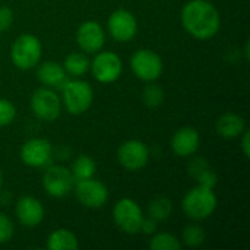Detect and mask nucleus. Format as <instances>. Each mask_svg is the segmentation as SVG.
<instances>
[{
    "label": "nucleus",
    "mask_w": 250,
    "mask_h": 250,
    "mask_svg": "<svg viewBox=\"0 0 250 250\" xmlns=\"http://www.w3.org/2000/svg\"><path fill=\"white\" fill-rule=\"evenodd\" d=\"M180 19L186 32L196 40L212 38L221 25L218 10L207 0H190L186 3L182 9Z\"/></svg>",
    "instance_id": "1"
},
{
    "label": "nucleus",
    "mask_w": 250,
    "mask_h": 250,
    "mask_svg": "<svg viewBox=\"0 0 250 250\" xmlns=\"http://www.w3.org/2000/svg\"><path fill=\"white\" fill-rule=\"evenodd\" d=\"M182 209L188 218L202 221L209 218L217 209V196L212 188L198 185L190 189L182 202Z\"/></svg>",
    "instance_id": "2"
},
{
    "label": "nucleus",
    "mask_w": 250,
    "mask_h": 250,
    "mask_svg": "<svg viewBox=\"0 0 250 250\" xmlns=\"http://www.w3.org/2000/svg\"><path fill=\"white\" fill-rule=\"evenodd\" d=\"M41 54H42L41 41L32 34L19 35L13 41L10 48L12 63L21 70H28L35 67L41 60Z\"/></svg>",
    "instance_id": "3"
},
{
    "label": "nucleus",
    "mask_w": 250,
    "mask_h": 250,
    "mask_svg": "<svg viewBox=\"0 0 250 250\" xmlns=\"http://www.w3.org/2000/svg\"><path fill=\"white\" fill-rule=\"evenodd\" d=\"M60 89L63 94V104L67 113L79 116L91 107L94 100V91L88 82L81 79H67Z\"/></svg>",
    "instance_id": "4"
},
{
    "label": "nucleus",
    "mask_w": 250,
    "mask_h": 250,
    "mask_svg": "<svg viewBox=\"0 0 250 250\" xmlns=\"http://www.w3.org/2000/svg\"><path fill=\"white\" fill-rule=\"evenodd\" d=\"M113 218L119 230L126 234H136L141 231V226L145 217L138 202L130 198H123L116 202L113 208Z\"/></svg>",
    "instance_id": "5"
},
{
    "label": "nucleus",
    "mask_w": 250,
    "mask_h": 250,
    "mask_svg": "<svg viewBox=\"0 0 250 250\" xmlns=\"http://www.w3.org/2000/svg\"><path fill=\"white\" fill-rule=\"evenodd\" d=\"M130 67L138 79L144 82H154L163 73V60L155 51L142 48L135 51L132 56Z\"/></svg>",
    "instance_id": "6"
},
{
    "label": "nucleus",
    "mask_w": 250,
    "mask_h": 250,
    "mask_svg": "<svg viewBox=\"0 0 250 250\" xmlns=\"http://www.w3.org/2000/svg\"><path fill=\"white\" fill-rule=\"evenodd\" d=\"M31 110L42 122H54L62 111V100L51 88H38L31 97Z\"/></svg>",
    "instance_id": "7"
},
{
    "label": "nucleus",
    "mask_w": 250,
    "mask_h": 250,
    "mask_svg": "<svg viewBox=\"0 0 250 250\" xmlns=\"http://www.w3.org/2000/svg\"><path fill=\"white\" fill-rule=\"evenodd\" d=\"M42 186L47 195L53 198L67 196L75 186L72 171L63 166H50L42 176Z\"/></svg>",
    "instance_id": "8"
},
{
    "label": "nucleus",
    "mask_w": 250,
    "mask_h": 250,
    "mask_svg": "<svg viewBox=\"0 0 250 250\" xmlns=\"http://www.w3.org/2000/svg\"><path fill=\"white\" fill-rule=\"evenodd\" d=\"M75 196L86 208L97 209L103 208L108 201V190L104 183L94 177L75 182Z\"/></svg>",
    "instance_id": "9"
},
{
    "label": "nucleus",
    "mask_w": 250,
    "mask_h": 250,
    "mask_svg": "<svg viewBox=\"0 0 250 250\" xmlns=\"http://www.w3.org/2000/svg\"><path fill=\"white\" fill-rule=\"evenodd\" d=\"M94 78L101 83H111L117 81L122 75L123 64L122 59L113 51L98 53L91 63Z\"/></svg>",
    "instance_id": "10"
},
{
    "label": "nucleus",
    "mask_w": 250,
    "mask_h": 250,
    "mask_svg": "<svg viewBox=\"0 0 250 250\" xmlns=\"http://www.w3.org/2000/svg\"><path fill=\"white\" fill-rule=\"evenodd\" d=\"M117 160L122 167L129 171H138L148 164L149 149L148 146L138 139L126 141L117 149Z\"/></svg>",
    "instance_id": "11"
},
{
    "label": "nucleus",
    "mask_w": 250,
    "mask_h": 250,
    "mask_svg": "<svg viewBox=\"0 0 250 250\" xmlns=\"http://www.w3.org/2000/svg\"><path fill=\"white\" fill-rule=\"evenodd\" d=\"M108 32L110 35L120 42H127L130 41L136 32H138V22L136 18L133 16L132 12L126 9H119L114 10L107 22Z\"/></svg>",
    "instance_id": "12"
},
{
    "label": "nucleus",
    "mask_w": 250,
    "mask_h": 250,
    "mask_svg": "<svg viewBox=\"0 0 250 250\" xmlns=\"http://www.w3.org/2000/svg\"><path fill=\"white\" fill-rule=\"evenodd\" d=\"M76 42L79 48L88 54L100 51L105 42V34L103 26L95 21H86L81 23L76 31Z\"/></svg>",
    "instance_id": "13"
},
{
    "label": "nucleus",
    "mask_w": 250,
    "mask_h": 250,
    "mask_svg": "<svg viewBox=\"0 0 250 250\" xmlns=\"http://www.w3.org/2000/svg\"><path fill=\"white\" fill-rule=\"evenodd\" d=\"M21 158L29 167H44L51 160V144L42 138L29 139L21 148Z\"/></svg>",
    "instance_id": "14"
},
{
    "label": "nucleus",
    "mask_w": 250,
    "mask_h": 250,
    "mask_svg": "<svg viewBox=\"0 0 250 250\" xmlns=\"http://www.w3.org/2000/svg\"><path fill=\"white\" fill-rule=\"evenodd\" d=\"M15 214L22 226L34 229L44 220V207L34 196H22L16 202Z\"/></svg>",
    "instance_id": "15"
},
{
    "label": "nucleus",
    "mask_w": 250,
    "mask_h": 250,
    "mask_svg": "<svg viewBox=\"0 0 250 250\" xmlns=\"http://www.w3.org/2000/svg\"><path fill=\"white\" fill-rule=\"evenodd\" d=\"M199 133L195 127L185 126L176 130L171 139V149L177 157H190L199 148Z\"/></svg>",
    "instance_id": "16"
},
{
    "label": "nucleus",
    "mask_w": 250,
    "mask_h": 250,
    "mask_svg": "<svg viewBox=\"0 0 250 250\" xmlns=\"http://www.w3.org/2000/svg\"><path fill=\"white\" fill-rule=\"evenodd\" d=\"M37 78L47 88H62L67 81V73L62 64L56 62H44L37 70Z\"/></svg>",
    "instance_id": "17"
},
{
    "label": "nucleus",
    "mask_w": 250,
    "mask_h": 250,
    "mask_svg": "<svg viewBox=\"0 0 250 250\" xmlns=\"http://www.w3.org/2000/svg\"><path fill=\"white\" fill-rule=\"evenodd\" d=\"M215 129L221 138L234 139V138H239L246 130V122L242 116L229 111L218 117L215 123Z\"/></svg>",
    "instance_id": "18"
},
{
    "label": "nucleus",
    "mask_w": 250,
    "mask_h": 250,
    "mask_svg": "<svg viewBox=\"0 0 250 250\" xmlns=\"http://www.w3.org/2000/svg\"><path fill=\"white\" fill-rule=\"evenodd\" d=\"M189 173L198 182V185H204L212 189L217 186V174L209 163L204 158L192 160V163L189 164Z\"/></svg>",
    "instance_id": "19"
},
{
    "label": "nucleus",
    "mask_w": 250,
    "mask_h": 250,
    "mask_svg": "<svg viewBox=\"0 0 250 250\" xmlns=\"http://www.w3.org/2000/svg\"><path fill=\"white\" fill-rule=\"evenodd\" d=\"M78 248V237L66 229L54 230L47 239V249L50 250H76Z\"/></svg>",
    "instance_id": "20"
},
{
    "label": "nucleus",
    "mask_w": 250,
    "mask_h": 250,
    "mask_svg": "<svg viewBox=\"0 0 250 250\" xmlns=\"http://www.w3.org/2000/svg\"><path fill=\"white\" fill-rule=\"evenodd\" d=\"M173 211V204L167 196H155L148 204V217L157 223L166 221Z\"/></svg>",
    "instance_id": "21"
},
{
    "label": "nucleus",
    "mask_w": 250,
    "mask_h": 250,
    "mask_svg": "<svg viewBox=\"0 0 250 250\" xmlns=\"http://www.w3.org/2000/svg\"><path fill=\"white\" fill-rule=\"evenodd\" d=\"M63 67H64L66 73L70 76H82L89 69V60L83 53L73 51L66 56Z\"/></svg>",
    "instance_id": "22"
},
{
    "label": "nucleus",
    "mask_w": 250,
    "mask_h": 250,
    "mask_svg": "<svg viewBox=\"0 0 250 250\" xmlns=\"http://www.w3.org/2000/svg\"><path fill=\"white\" fill-rule=\"evenodd\" d=\"M95 170H97V166H95V161L88 157V155H79L73 164H72V174L75 177V182L76 180H85V179H91L94 177L95 174Z\"/></svg>",
    "instance_id": "23"
},
{
    "label": "nucleus",
    "mask_w": 250,
    "mask_h": 250,
    "mask_svg": "<svg viewBox=\"0 0 250 250\" xmlns=\"http://www.w3.org/2000/svg\"><path fill=\"white\" fill-rule=\"evenodd\" d=\"M182 248L180 240L171 233H154L149 239L151 250H179Z\"/></svg>",
    "instance_id": "24"
},
{
    "label": "nucleus",
    "mask_w": 250,
    "mask_h": 250,
    "mask_svg": "<svg viewBox=\"0 0 250 250\" xmlns=\"http://www.w3.org/2000/svg\"><path fill=\"white\" fill-rule=\"evenodd\" d=\"M182 240L188 248H198L205 242V231L198 224H189L182 233Z\"/></svg>",
    "instance_id": "25"
},
{
    "label": "nucleus",
    "mask_w": 250,
    "mask_h": 250,
    "mask_svg": "<svg viewBox=\"0 0 250 250\" xmlns=\"http://www.w3.org/2000/svg\"><path fill=\"white\" fill-rule=\"evenodd\" d=\"M148 83L149 85H146L142 89V101L148 107H158L164 101V91L161 89V86L152 82H148Z\"/></svg>",
    "instance_id": "26"
},
{
    "label": "nucleus",
    "mask_w": 250,
    "mask_h": 250,
    "mask_svg": "<svg viewBox=\"0 0 250 250\" xmlns=\"http://www.w3.org/2000/svg\"><path fill=\"white\" fill-rule=\"evenodd\" d=\"M15 116H16L15 105L7 100L0 98V127L9 126L15 120Z\"/></svg>",
    "instance_id": "27"
},
{
    "label": "nucleus",
    "mask_w": 250,
    "mask_h": 250,
    "mask_svg": "<svg viewBox=\"0 0 250 250\" xmlns=\"http://www.w3.org/2000/svg\"><path fill=\"white\" fill-rule=\"evenodd\" d=\"M13 234H15L13 221L6 214L0 212V245L10 242Z\"/></svg>",
    "instance_id": "28"
},
{
    "label": "nucleus",
    "mask_w": 250,
    "mask_h": 250,
    "mask_svg": "<svg viewBox=\"0 0 250 250\" xmlns=\"http://www.w3.org/2000/svg\"><path fill=\"white\" fill-rule=\"evenodd\" d=\"M13 23V12L7 6L0 7V32L7 31Z\"/></svg>",
    "instance_id": "29"
},
{
    "label": "nucleus",
    "mask_w": 250,
    "mask_h": 250,
    "mask_svg": "<svg viewBox=\"0 0 250 250\" xmlns=\"http://www.w3.org/2000/svg\"><path fill=\"white\" fill-rule=\"evenodd\" d=\"M141 231H144L145 234H154L157 231V221L148 218H144L142 226H141Z\"/></svg>",
    "instance_id": "30"
},
{
    "label": "nucleus",
    "mask_w": 250,
    "mask_h": 250,
    "mask_svg": "<svg viewBox=\"0 0 250 250\" xmlns=\"http://www.w3.org/2000/svg\"><path fill=\"white\" fill-rule=\"evenodd\" d=\"M240 136H242V149H243V154H245V157H248V158H249V155H250L249 130H245Z\"/></svg>",
    "instance_id": "31"
},
{
    "label": "nucleus",
    "mask_w": 250,
    "mask_h": 250,
    "mask_svg": "<svg viewBox=\"0 0 250 250\" xmlns=\"http://www.w3.org/2000/svg\"><path fill=\"white\" fill-rule=\"evenodd\" d=\"M1 183H3V174H1V170H0V189H1Z\"/></svg>",
    "instance_id": "32"
}]
</instances>
